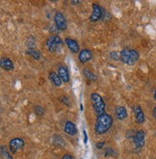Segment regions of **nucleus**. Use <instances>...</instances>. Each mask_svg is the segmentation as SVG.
<instances>
[{
	"instance_id": "f257e3e1",
	"label": "nucleus",
	"mask_w": 156,
	"mask_h": 159,
	"mask_svg": "<svg viewBox=\"0 0 156 159\" xmlns=\"http://www.w3.org/2000/svg\"><path fill=\"white\" fill-rule=\"evenodd\" d=\"M113 125V118L111 115L107 113L98 116L96 118V121L95 125V132L97 135H102L105 134L108 130L111 128Z\"/></svg>"
},
{
	"instance_id": "f03ea898",
	"label": "nucleus",
	"mask_w": 156,
	"mask_h": 159,
	"mask_svg": "<svg viewBox=\"0 0 156 159\" xmlns=\"http://www.w3.org/2000/svg\"><path fill=\"white\" fill-rule=\"evenodd\" d=\"M120 57H121V61L123 64L127 65V66H133V65H135L138 62L140 55L137 50L125 48L120 52Z\"/></svg>"
},
{
	"instance_id": "7ed1b4c3",
	"label": "nucleus",
	"mask_w": 156,
	"mask_h": 159,
	"mask_svg": "<svg viewBox=\"0 0 156 159\" xmlns=\"http://www.w3.org/2000/svg\"><path fill=\"white\" fill-rule=\"evenodd\" d=\"M91 104H93V108L97 117L105 114V102L99 93H91Z\"/></svg>"
},
{
	"instance_id": "20e7f679",
	"label": "nucleus",
	"mask_w": 156,
	"mask_h": 159,
	"mask_svg": "<svg viewBox=\"0 0 156 159\" xmlns=\"http://www.w3.org/2000/svg\"><path fill=\"white\" fill-rule=\"evenodd\" d=\"M63 40L57 35H52L45 42V46L49 52H57L63 46Z\"/></svg>"
},
{
	"instance_id": "39448f33",
	"label": "nucleus",
	"mask_w": 156,
	"mask_h": 159,
	"mask_svg": "<svg viewBox=\"0 0 156 159\" xmlns=\"http://www.w3.org/2000/svg\"><path fill=\"white\" fill-rule=\"evenodd\" d=\"M54 23H55V26L58 30L60 31H65L68 27V22H67V20L65 16H64L62 13L58 12L55 14L54 16Z\"/></svg>"
},
{
	"instance_id": "423d86ee",
	"label": "nucleus",
	"mask_w": 156,
	"mask_h": 159,
	"mask_svg": "<svg viewBox=\"0 0 156 159\" xmlns=\"http://www.w3.org/2000/svg\"><path fill=\"white\" fill-rule=\"evenodd\" d=\"M133 142L136 149H141L145 146V133L144 130H138L133 136Z\"/></svg>"
},
{
	"instance_id": "0eeeda50",
	"label": "nucleus",
	"mask_w": 156,
	"mask_h": 159,
	"mask_svg": "<svg viewBox=\"0 0 156 159\" xmlns=\"http://www.w3.org/2000/svg\"><path fill=\"white\" fill-rule=\"evenodd\" d=\"M25 142L22 138H14L12 139L10 143H9V148H10L11 153H16V152L20 151V149L24 147Z\"/></svg>"
},
{
	"instance_id": "6e6552de",
	"label": "nucleus",
	"mask_w": 156,
	"mask_h": 159,
	"mask_svg": "<svg viewBox=\"0 0 156 159\" xmlns=\"http://www.w3.org/2000/svg\"><path fill=\"white\" fill-rule=\"evenodd\" d=\"M93 13L90 16V21L91 22H96L99 20L103 16V9L100 7L97 3H93Z\"/></svg>"
},
{
	"instance_id": "1a4fd4ad",
	"label": "nucleus",
	"mask_w": 156,
	"mask_h": 159,
	"mask_svg": "<svg viewBox=\"0 0 156 159\" xmlns=\"http://www.w3.org/2000/svg\"><path fill=\"white\" fill-rule=\"evenodd\" d=\"M91 58H93V52L87 48L82 49L78 54V60L81 64L89 62L90 60H91Z\"/></svg>"
},
{
	"instance_id": "9d476101",
	"label": "nucleus",
	"mask_w": 156,
	"mask_h": 159,
	"mask_svg": "<svg viewBox=\"0 0 156 159\" xmlns=\"http://www.w3.org/2000/svg\"><path fill=\"white\" fill-rule=\"evenodd\" d=\"M133 111H134L135 120H136L137 123L140 124V125L144 124V123H145V113H144L143 109L141 108V106H140V105H136V106H134Z\"/></svg>"
},
{
	"instance_id": "9b49d317",
	"label": "nucleus",
	"mask_w": 156,
	"mask_h": 159,
	"mask_svg": "<svg viewBox=\"0 0 156 159\" xmlns=\"http://www.w3.org/2000/svg\"><path fill=\"white\" fill-rule=\"evenodd\" d=\"M65 43H66L67 46L69 48V49L72 53H79L80 52V46H79L78 43L75 40H73L71 38H66Z\"/></svg>"
},
{
	"instance_id": "f8f14e48",
	"label": "nucleus",
	"mask_w": 156,
	"mask_h": 159,
	"mask_svg": "<svg viewBox=\"0 0 156 159\" xmlns=\"http://www.w3.org/2000/svg\"><path fill=\"white\" fill-rule=\"evenodd\" d=\"M58 74L59 76L61 77L62 81L64 83H69V70L66 66H60L58 68Z\"/></svg>"
},
{
	"instance_id": "ddd939ff",
	"label": "nucleus",
	"mask_w": 156,
	"mask_h": 159,
	"mask_svg": "<svg viewBox=\"0 0 156 159\" xmlns=\"http://www.w3.org/2000/svg\"><path fill=\"white\" fill-rule=\"evenodd\" d=\"M64 130H65V132L70 136H74L76 135L77 133V127L76 125L72 123L70 120H67L66 124H65V126H64Z\"/></svg>"
},
{
	"instance_id": "4468645a",
	"label": "nucleus",
	"mask_w": 156,
	"mask_h": 159,
	"mask_svg": "<svg viewBox=\"0 0 156 159\" xmlns=\"http://www.w3.org/2000/svg\"><path fill=\"white\" fill-rule=\"evenodd\" d=\"M48 77H49L50 82L53 84V85H54L55 87H61V86H62L63 81H62V79H61V77L59 76V74H58V73L54 72V71H51V72H49Z\"/></svg>"
},
{
	"instance_id": "2eb2a0df",
	"label": "nucleus",
	"mask_w": 156,
	"mask_h": 159,
	"mask_svg": "<svg viewBox=\"0 0 156 159\" xmlns=\"http://www.w3.org/2000/svg\"><path fill=\"white\" fill-rule=\"evenodd\" d=\"M115 113H116L118 120H123L128 117L126 108L124 106H117L116 110H115Z\"/></svg>"
},
{
	"instance_id": "dca6fc26",
	"label": "nucleus",
	"mask_w": 156,
	"mask_h": 159,
	"mask_svg": "<svg viewBox=\"0 0 156 159\" xmlns=\"http://www.w3.org/2000/svg\"><path fill=\"white\" fill-rule=\"evenodd\" d=\"M1 68L3 70H5L6 71H10L13 70L15 66H14V63L10 58H2L1 59Z\"/></svg>"
},
{
	"instance_id": "f3484780",
	"label": "nucleus",
	"mask_w": 156,
	"mask_h": 159,
	"mask_svg": "<svg viewBox=\"0 0 156 159\" xmlns=\"http://www.w3.org/2000/svg\"><path fill=\"white\" fill-rule=\"evenodd\" d=\"M26 54H27V55H29V56H31V57H32L33 59H35V60H40L41 57H42L41 52H40L38 49H36V48H27Z\"/></svg>"
},
{
	"instance_id": "a211bd4d",
	"label": "nucleus",
	"mask_w": 156,
	"mask_h": 159,
	"mask_svg": "<svg viewBox=\"0 0 156 159\" xmlns=\"http://www.w3.org/2000/svg\"><path fill=\"white\" fill-rule=\"evenodd\" d=\"M83 74L85 75V77L88 79V80H90V81H96V79H97V77H96V74L91 71L90 69H84L83 70Z\"/></svg>"
},
{
	"instance_id": "6ab92c4d",
	"label": "nucleus",
	"mask_w": 156,
	"mask_h": 159,
	"mask_svg": "<svg viewBox=\"0 0 156 159\" xmlns=\"http://www.w3.org/2000/svg\"><path fill=\"white\" fill-rule=\"evenodd\" d=\"M1 155H2L3 159H14L13 156L9 153L8 149L5 146H1Z\"/></svg>"
},
{
	"instance_id": "aec40b11",
	"label": "nucleus",
	"mask_w": 156,
	"mask_h": 159,
	"mask_svg": "<svg viewBox=\"0 0 156 159\" xmlns=\"http://www.w3.org/2000/svg\"><path fill=\"white\" fill-rule=\"evenodd\" d=\"M25 44L28 48H34V46L36 44V40L33 38V37H29V38H27Z\"/></svg>"
},
{
	"instance_id": "412c9836",
	"label": "nucleus",
	"mask_w": 156,
	"mask_h": 159,
	"mask_svg": "<svg viewBox=\"0 0 156 159\" xmlns=\"http://www.w3.org/2000/svg\"><path fill=\"white\" fill-rule=\"evenodd\" d=\"M34 110H35V113L38 115V116H42L44 114V109H43V107H42L40 105L35 106Z\"/></svg>"
},
{
	"instance_id": "4be33fe9",
	"label": "nucleus",
	"mask_w": 156,
	"mask_h": 159,
	"mask_svg": "<svg viewBox=\"0 0 156 159\" xmlns=\"http://www.w3.org/2000/svg\"><path fill=\"white\" fill-rule=\"evenodd\" d=\"M110 58L113 59V60H115V61L121 60L120 53L117 52V51H112V52H110Z\"/></svg>"
},
{
	"instance_id": "5701e85b",
	"label": "nucleus",
	"mask_w": 156,
	"mask_h": 159,
	"mask_svg": "<svg viewBox=\"0 0 156 159\" xmlns=\"http://www.w3.org/2000/svg\"><path fill=\"white\" fill-rule=\"evenodd\" d=\"M60 100H61L62 103H64L65 105L70 106V102H69V98H67V97H62V98H60Z\"/></svg>"
},
{
	"instance_id": "b1692460",
	"label": "nucleus",
	"mask_w": 156,
	"mask_h": 159,
	"mask_svg": "<svg viewBox=\"0 0 156 159\" xmlns=\"http://www.w3.org/2000/svg\"><path fill=\"white\" fill-rule=\"evenodd\" d=\"M61 159H74V157H73L71 154H69V153H66V154H64L63 156H62V158Z\"/></svg>"
},
{
	"instance_id": "393cba45",
	"label": "nucleus",
	"mask_w": 156,
	"mask_h": 159,
	"mask_svg": "<svg viewBox=\"0 0 156 159\" xmlns=\"http://www.w3.org/2000/svg\"><path fill=\"white\" fill-rule=\"evenodd\" d=\"M104 146H105V142H98V143L96 144V148H97L98 149H101Z\"/></svg>"
},
{
	"instance_id": "a878e982",
	"label": "nucleus",
	"mask_w": 156,
	"mask_h": 159,
	"mask_svg": "<svg viewBox=\"0 0 156 159\" xmlns=\"http://www.w3.org/2000/svg\"><path fill=\"white\" fill-rule=\"evenodd\" d=\"M83 134H84V143L86 144V143H87V140H88V137H87V133H86V131H85V130H84Z\"/></svg>"
},
{
	"instance_id": "bb28decb",
	"label": "nucleus",
	"mask_w": 156,
	"mask_h": 159,
	"mask_svg": "<svg viewBox=\"0 0 156 159\" xmlns=\"http://www.w3.org/2000/svg\"><path fill=\"white\" fill-rule=\"evenodd\" d=\"M152 113H153V117H154V119L156 120V106L153 108V112H152Z\"/></svg>"
},
{
	"instance_id": "cd10ccee",
	"label": "nucleus",
	"mask_w": 156,
	"mask_h": 159,
	"mask_svg": "<svg viewBox=\"0 0 156 159\" xmlns=\"http://www.w3.org/2000/svg\"><path fill=\"white\" fill-rule=\"evenodd\" d=\"M70 3H71L72 5H76V4H79V3H80V1H71Z\"/></svg>"
},
{
	"instance_id": "c85d7f7f",
	"label": "nucleus",
	"mask_w": 156,
	"mask_h": 159,
	"mask_svg": "<svg viewBox=\"0 0 156 159\" xmlns=\"http://www.w3.org/2000/svg\"><path fill=\"white\" fill-rule=\"evenodd\" d=\"M154 99H155V101H156V90H155V92H154Z\"/></svg>"
}]
</instances>
